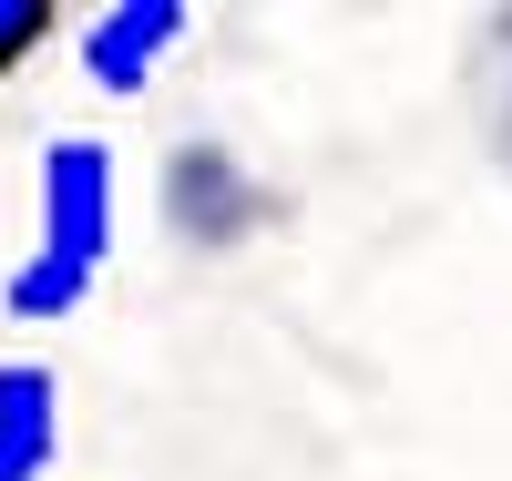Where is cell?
<instances>
[{"label":"cell","mask_w":512,"mask_h":481,"mask_svg":"<svg viewBox=\"0 0 512 481\" xmlns=\"http://www.w3.org/2000/svg\"><path fill=\"white\" fill-rule=\"evenodd\" d=\"M103 256H113V154L62 134L41 154V236H31V267L11 277V318H72Z\"/></svg>","instance_id":"1"},{"label":"cell","mask_w":512,"mask_h":481,"mask_svg":"<svg viewBox=\"0 0 512 481\" xmlns=\"http://www.w3.org/2000/svg\"><path fill=\"white\" fill-rule=\"evenodd\" d=\"M164 215H175L185 246H236L256 215H267V185H256L226 144H175V164H164Z\"/></svg>","instance_id":"2"},{"label":"cell","mask_w":512,"mask_h":481,"mask_svg":"<svg viewBox=\"0 0 512 481\" xmlns=\"http://www.w3.org/2000/svg\"><path fill=\"white\" fill-rule=\"evenodd\" d=\"M175 41H185V0H113V11L82 21V72L103 93H144Z\"/></svg>","instance_id":"3"},{"label":"cell","mask_w":512,"mask_h":481,"mask_svg":"<svg viewBox=\"0 0 512 481\" xmlns=\"http://www.w3.org/2000/svg\"><path fill=\"white\" fill-rule=\"evenodd\" d=\"M52 451H62V389H52V369L0 359V471H11V481H41Z\"/></svg>","instance_id":"4"},{"label":"cell","mask_w":512,"mask_h":481,"mask_svg":"<svg viewBox=\"0 0 512 481\" xmlns=\"http://www.w3.org/2000/svg\"><path fill=\"white\" fill-rule=\"evenodd\" d=\"M472 93H482V134H492V154L512 174V11H492L482 41H472Z\"/></svg>","instance_id":"5"},{"label":"cell","mask_w":512,"mask_h":481,"mask_svg":"<svg viewBox=\"0 0 512 481\" xmlns=\"http://www.w3.org/2000/svg\"><path fill=\"white\" fill-rule=\"evenodd\" d=\"M52 31H62V11H52V0H0V82H11V72H21Z\"/></svg>","instance_id":"6"},{"label":"cell","mask_w":512,"mask_h":481,"mask_svg":"<svg viewBox=\"0 0 512 481\" xmlns=\"http://www.w3.org/2000/svg\"><path fill=\"white\" fill-rule=\"evenodd\" d=\"M0 481H11V471H0Z\"/></svg>","instance_id":"7"}]
</instances>
